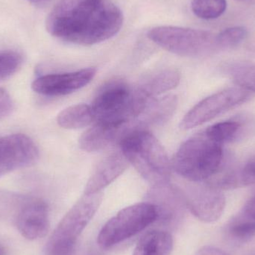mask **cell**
<instances>
[{"label":"cell","mask_w":255,"mask_h":255,"mask_svg":"<svg viewBox=\"0 0 255 255\" xmlns=\"http://www.w3.org/2000/svg\"><path fill=\"white\" fill-rule=\"evenodd\" d=\"M121 150L129 163L152 186L169 184L172 165L158 139L145 129L128 133L120 142Z\"/></svg>","instance_id":"obj_3"},{"label":"cell","mask_w":255,"mask_h":255,"mask_svg":"<svg viewBox=\"0 0 255 255\" xmlns=\"http://www.w3.org/2000/svg\"><path fill=\"white\" fill-rule=\"evenodd\" d=\"M229 234L232 238L240 241H247L255 235V220L239 221L229 228Z\"/></svg>","instance_id":"obj_25"},{"label":"cell","mask_w":255,"mask_h":255,"mask_svg":"<svg viewBox=\"0 0 255 255\" xmlns=\"http://www.w3.org/2000/svg\"><path fill=\"white\" fill-rule=\"evenodd\" d=\"M148 37L160 47L180 56L200 58L220 50L217 34L205 30L161 25L150 30Z\"/></svg>","instance_id":"obj_5"},{"label":"cell","mask_w":255,"mask_h":255,"mask_svg":"<svg viewBox=\"0 0 255 255\" xmlns=\"http://www.w3.org/2000/svg\"><path fill=\"white\" fill-rule=\"evenodd\" d=\"M192 10L198 17L214 19L220 17L227 8L226 0H193Z\"/></svg>","instance_id":"obj_21"},{"label":"cell","mask_w":255,"mask_h":255,"mask_svg":"<svg viewBox=\"0 0 255 255\" xmlns=\"http://www.w3.org/2000/svg\"><path fill=\"white\" fill-rule=\"evenodd\" d=\"M223 145L212 139L206 130L199 132L180 146L172 166L187 181H205L223 166Z\"/></svg>","instance_id":"obj_4"},{"label":"cell","mask_w":255,"mask_h":255,"mask_svg":"<svg viewBox=\"0 0 255 255\" xmlns=\"http://www.w3.org/2000/svg\"><path fill=\"white\" fill-rule=\"evenodd\" d=\"M39 150L34 141L22 133L0 138V176L34 164Z\"/></svg>","instance_id":"obj_10"},{"label":"cell","mask_w":255,"mask_h":255,"mask_svg":"<svg viewBox=\"0 0 255 255\" xmlns=\"http://www.w3.org/2000/svg\"><path fill=\"white\" fill-rule=\"evenodd\" d=\"M96 73L97 70L90 67L71 73L46 75L35 79L31 88L37 94L46 97L68 95L88 85Z\"/></svg>","instance_id":"obj_11"},{"label":"cell","mask_w":255,"mask_h":255,"mask_svg":"<svg viewBox=\"0 0 255 255\" xmlns=\"http://www.w3.org/2000/svg\"><path fill=\"white\" fill-rule=\"evenodd\" d=\"M217 185L222 190H232L255 184V160L246 163L241 167L220 171L217 179Z\"/></svg>","instance_id":"obj_18"},{"label":"cell","mask_w":255,"mask_h":255,"mask_svg":"<svg viewBox=\"0 0 255 255\" xmlns=\"http://www.w3.org/2000/svg\"><path fill=\"white\" fill-rule=\"evenodd\" d=\"M128 164L121 150L108 154L96 166L85 186V194L102 192L124 173Z\"/></svg>","instance_id":"obj_13"},{"label":"cell","mask_w":255,"mask_h":255,"mask_svg":"<svg viewBox=\"0 0 255 255\" xmlns=\"http://www.w3.org/2000/svg\"><path fill=\"white\" fill-rule=\"evenodd\" d=\"M22 237L35 241L46 236L49 229V210L43 201L35 199L24 204L16 219Z\"/></svg>","instance_id":"obj_12"},{"label":"cell","mask_w":255,"mask_h":255,"mask_svg":"<svg viewBox=\"0 0 255 255\" xmlns=\"http://www.w3.org/2000/svg\"><path fill=\"white\" fill-rule=\"evenodd\" d=\"M102 192L84 194L64 216L46 245V255H71L75 244L84 229L98 211Z\"/></svg>","instance_id":"obj_6"},{"label":"cell","mask_w":255,"mask_h":255,"mask_svg":"<svg viewBox=\"0 0 255 255\" xmlns=\"http://www.w3.org/2000/svg\"><path fill=\"white\" fill-rule=\"evenodd\" d=\"M157 208L151 202L127 207L103 226L97 239L99 245L109 249L121 244L157 221Z\"/></svg>","instance_id":"obj_7"},{"label":"cell","mask_w":255,"mask_h":255,"mask_svg":"<svg viewBox=\"0 0 255 255\" xmlns=\"http://www.w3.org/2000/svg\"><path fill=\"white\" fill-rule=\"evenodd\" d=\"M124 24L121 9L109 0H61L46 22L51 35L90 46L116 35Z\"/></svg>","instance_id":"obj_1"},{"label":"cell","mask_w":255,"mask_h":255,"mask_svg":"<svg viewBox=\"0 0 255 255\" xmlns=\"http://www.w3.org/2000/svg\"><path fill=\"white\" fill-rule=\"evenodd\" d=\"M124 136L121 129L95 124L79 138V147L88 152L101 151L116 142L120 143Z\"/></svg>","instance_id":"obj_16"},{"label":"cell","mask_w":255,"mask_h":255,"mask_svg":"<svg viewBox=\"0 0 255 255\" xmlns=\"http://www.w3.org/2000/svg\"><path fill=\"white\" fill-rule=\"evenodd\" d=\"M0 255H5L4 250H3L2 248H1V247H0Z\"/></svg>","instance_id":"obj_30"},{"label":"cell","mask_w":255,"mask_h":255,"mask_svg":"<svg viewBox=\"0 0 255 255\" xmlns=\"http://www.w3.org/2000/svg\"><path fill=\"white\" fill-rule=\"evenodd\" d=\"M13 109V103L8 93L0 88V120L10 115Z\"/></svg>","instance_id":"obj_26"},{"label":"cell","mask_w":255,"mask_h":255,"mask_svg":"<svg viewBox=\"0 0 255 255\" xmlns=\"http://www.w3.org/2000/svg\"><path fill=\"white\" fill-rule=\"evenodd\" d=\"M196 255H229L220 249L213 247H205L199 250Z\"/></svg>","instance_id":"obj_27"},{"label":"cell","mask_w":255,"mask_h":255,"mask_svg":"<svg viewBox=\"0 0 255 255\" xmlns=\"http://www.w3.org/2000/svg\"><path fill=\"white\" fill-rule=\"evenodd\" d=\"M30 1H32L34 3H40L41 1H43V0H30Z\"/></svg>","instance_id":"obj_29"},{"label":"cell","mask_w":255,"mask_h":255,"mask_svg":"<svg viewBox=\"0 0 255 255\" xmlns=\"http://www.w3.org/2000/svg\"><path fill=\"white\" fill-rule=\"evenodd\" d=\"M239 1H243V0H239Z\"/></svg>","instance_id":"obj_31"},{"label":"cell","mask_w":255,"mask_h":255,"mask_svg":"<svg viewBox=\"0 0 255 255\" xmlns=\"http://www.w3.org/2000/svg\"><path fill=\"white\" fill-rule=\"evenodd\" d=\"M173 238L163 231L154 230L145 234L138 241L133 255H170Z\"/></svg>","instance_id":"obj_17"},{"label":"cell","mask_w":255,"mask_h":255,"mask_svg":"<svg viewBox=\"0 0 255 255\" xmlns=\"http://www.w3.org/2000/svg\"><path fill=\"white\" fill-rule=\"evenodd\" d=\"M244 214L249 219L255 220V196L252 198L245 205Z\"/></svg>","instance_id":"obj_28"},{"label":"cell","mask_w":255,"mask_h":255,"mask_svg":"<svg viewBox=\"0 0 255 255\" xmlns=\"http://www.w3.org/2000/svg\"><path fill=\"white\" fill-rule=\"evenodd\" d=\"M186 206L201 221L214 223L221 217L226 207L223 190L208 181H188L183 190H179Z\"/></svg>","instance_id":"obj_9"},{"label":"cell","mask_w":255,"mask_h":255,"mask_svg":"<svg viewBox=\"0 0 255 255\" xmlns=\"http://www.w3.org/2000/svg\"><path fill=\"white\" fill-rule=\"evenodd\" d=\"M241 128L240 123L237 121H226L214 124L205 129V130L212 139L224 145L235 139Z\"/></svg>","instance_id":"obj_22"},{"label":"cell","mask_w":255,"mask_h":255,"mask_svg":"<svg viewBox=\"0 0 255 255\" xmlns=\"http://www.w3.org/2000/svg\"><path fill=\"white\" fill-rule=\"evenodd\" d=\"M226 73L240 88L255 94V64L247 61L232 63L226 67Z\"/></svg>","instance_id":"obj_20"},{"label":"cell","mask_w":255,"mask_h":255,"mask_svg":"<svg viewBox=\"0 0 255 255\" xmlns=\"http://www.w3.org/2000/svg\"><path fill=\"white\" fill-rule=\"evenodd\" d=\"M22 63L21 55L13 51L0 53V80L10 77Z\"/></svg>","instance_id":"obj_24"},{"label":"cell","mask_w":255,"mask_h":255,"mask_svg":"<svg viewBox=\"0 0 255 255\" xmlns=\"http://www.w3.org/2000/svg\"><path fill=\"white\" fill-rule=\"evenodd\" d=\"M178 98L175 95L154 97L148 100L135 121L136 129H145L169 121L176 111Z\"/></svg>","instance_id":"obj_14"},{"label":"cell","mask_w":255,"mask_h":255,"mask_svg":"<svg viewBox=\"0 0 255 255\" xmlns=\"http://www.w3.org/2000/svg\"><path fill=\"white\" fill-rule=\"evenodd\" d=\"M253 96V93L240 87L223 90L196 105L183 118L180 127L184 130L199 127L247 103Z\"/></svg>","instance_id":"obj_8"},{"label":"cell","mask_w":255,"mask_h":255,"mask_svg":"<svg viewBox=\"0 0 255 255\" xmlns=\"http://www.w3.org/2000/svg\"><path fill=\"white\" fill-rule=\"evenodd\" d=\"M149 100L140 97L124 81L114 79L99 90L93 102L94 122L121 129L125 136L134 130L135 121Z\"/></svg>","instance_id":"obj_2"},{"label":"cell","mask_w":255,"mask_h":255,"mask_svg":"<svg viewBox=\"0 0 255 255\" xmlns=\"http://www.w3.org/2000/svg\"><path fill=\"white\" fill-rule=\"evenodd\" d=\"M247 28L243 26L231 27L217 34L219 47L222 49H232L242 43L247 37Z\"/></svg>","instance_id":"obj_23"},{"label":"cell","mask_w":255,"mask_h":255,"mask_svg":"<svg viewBox=\"0 0 255 255\" xmlns=\"http://www.w3.org/2000/svg\"><path fill=\"white\" fill-rule=\"evenodd\" d=\"M180 74L176 70L166 69L147 75L133 87L134 91L141 97L151 99L171 91L178 86Z\"/></svg>","instance_id":"obj_15"},{"label":"cell","mask_w":255,"mask_h":255,"mask_svg":"<svg viewBox=\"0 0 255 255\" xmlns=\"http://www.w3.org/2000/svg\"><path fill=\"white\" fill-rule=\"evenodd\" d=\"M94 122V114L91 106L79 104L67 108L58 115L57 123L66 129H80Z\"/></svg>","instance_id":"obj_19"}]
</instances>
